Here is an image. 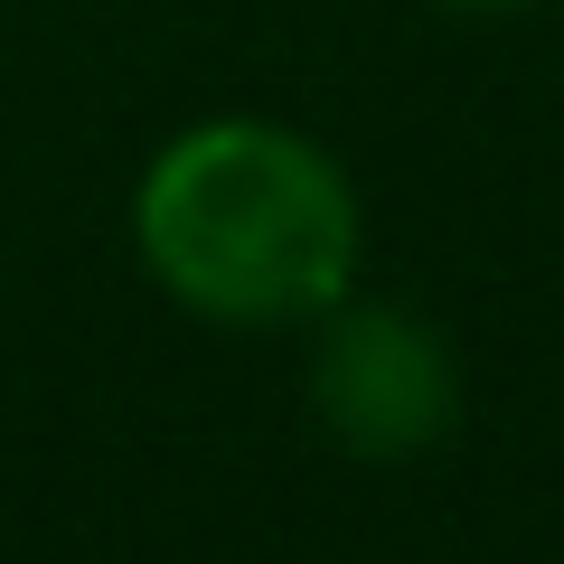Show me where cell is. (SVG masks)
Masks as SVG:
<instances>
[{
    "label": "cell",
    "instance_id": "cell-2",
    "mask_svg": "<svg viewBox=\"0 0 564 564\" xmlns=\"http://www.w3.org/2000/svg\"><path fill=\"white\" fill-rule=\"evenodd\" d=\"M311 404L358 462H414L452 433L462 377H452V348L414 311L339 302L321 329V358H311Z\"/></svg>",
    "mask_w": 564,
    "mask_h": 564
},
{
    "label": "cell",
    "instance_id": "cell-3",
    "mask_svg": "<svg viewBox=\"0 0 564 564\" xmlns=\"http://www.w3.org/2000/svg\"><path fill=\"white\" fill-rule=\"evenodd\" d=\"M443 10H527V0H443Z\"/></svg>",
    "mask_w": 564,
    "mask_h": 564
},
{
    "label": "cell",
    "instance_id": "cell-1",
    "mask_svg": "<svg viewBox=\"0 0 564 564\" xmlns=\"http://www.w3.org/2000/svg\"><path fill=\"white\" fill-rule=\"evenodd\" d=\"M132 245L180 311L217 329H292L358 292L367 217L311 132L217 113L151 151L132 188Z\"/></svg>",
    "mask_w": 564,
    "mask_h": 564
}]
</instances>
